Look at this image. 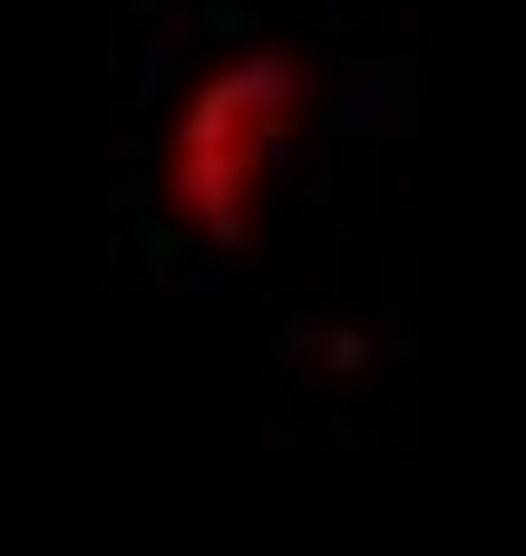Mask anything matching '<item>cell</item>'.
I'll list each match as a JSON object with an SVG mask.
<instances>
[{"mask_svg": "<svg viewBox=\"0 0 526 556\" xmlns=\"http://www.w3.org/2000/svg\"><path fill=\"white\" fill-rule=\"evenodd\" d=\"M293 108H303V68H293L283 49L224 59V68L185 98V117H176V137H166V205H176L205 244H234V235L254 225L264 176H273V156H283V137H293Z\"/></svg>", "mask_w": 526, "mask_h": 556, "instance_id": "cell-1", "label": "cell"}]
</instances>
